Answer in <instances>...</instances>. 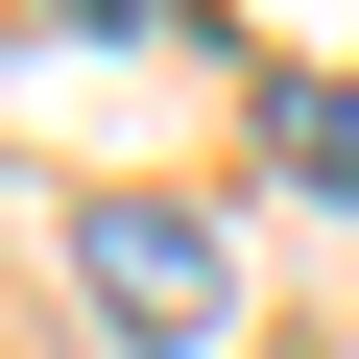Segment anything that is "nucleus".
Wrapping results in <instances>:
<instances>
[{"label":"nucleus","mask_w":359,"mask_h":359,"mask_svg":"<svg viewBox=\"0 0 359 359\" xmlns=\"http://www.w3.org/2000/svg\"><path fill=\"white\" fill-rule=\"evenodd\" d=\"M72 287H96V311H120L144 359H192V335L240 311V264H216V216H168V192H96V216H72Z\"/></svg>","instance_id":"1"},{"label":"nucleus","mask_w":359,"mask_h":359,"mask_svg":"<svg viewBox=\"0 0 359 359\" xmlns=\"http://www.w3.org/2000/svg\"><path fill=\"white\" fill-rule=\"evenodd\" d=\"M287 168H335V192H359V96H287Z\"/></svg>","instance_id":"2"}]
</instances>
